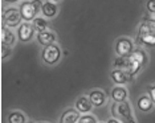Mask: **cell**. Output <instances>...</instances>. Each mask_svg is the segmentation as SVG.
I'll return each instance as SVG.
<instances>
[{
  "label": "cell",
  "instance_id": "cell-18",
  "mask_svg": "<svg viewBox=\"0 0 155 123\" xmlns=\"http://www.w3.org/2000/svg\"><path fill=\"white\" fill-rule=\"evenodd\" d=\"M33 27H35V29H36V32H43V31H47V27H48V23H47V20L43 19V17H35L33 19Z\"/></svg>",
  "mask_w": 155,
  "mask_h": 123
},
{
  "label": "cell",
  "instance_id": "cell-17",
  "mask_svg": "<svg viewBox=\"0 0 155 123\" xmlns=\"http://www.w3.org/2000/svg\"><path fill=\"white\" fill-rule=\"evenodd\" d=\"M111 98L114 102H123L127 99V90L122 86H115L111 91Z\"/></svg>",
  "mask_w": 155,
  "mask_h": 123
},
{
  "label": "cell",
  "instance_id": "cell-12",
  "mask_svg": "<svg viewBox=\"0 0 155 123\" xmlns=\"http://www.w3.org/2000/svg\"><path fill=\"white\" fill-rule=\"evenodd\" d=\"M74 106H76V108L80 112L86 114V112H89L91 108H93V103H91V101H90L89 97H80L76 101Z\"/></svg>",
  "mask_w": 155,
  "mask_h": 123
},
{
  "label": "cell",
  "instance_id": "cell-21",
  "mask_svg": "<svg viewBox=\"0 0 155 123\" xmlns=\"http://www.w3.org/2000/svg\"><path fill=\"white\" fill-rule=\"evenodd\" d=\"M114 65H115V68L125 69V66H126V57H123V56H118V57L114 60Z\"/></svg>",
  "mask_w": 155,
  "mask_h": 123
},
{
  "label": "cell",
  "instance_id": "cell-22",
  "mask_svg": "<svg viewBox=\"0 0 155 123\" xmlns=\"http://www.w3.org/2000/svg\"><path fill=\"white\" fill-rule=\"evenodd\" d=\"M2 52H3V56H2V57L5 60L9 54H11V47H7V45L3 44V45H2Z\"/></svg>",
  "mask_w": 155,
  "mask_h": 123
},
{
  "label": "cell",
  "instance_id": "cell-25",
  "mask_svg": "<svg viewBox=\"0 0 155 123\" xmlns=\"http://www.w3.org/2000/svg\"><path fill=\"white\" fill-rule=\"evenodd\" d=\"M4 2H8V3H15V2H19V0H4Z\"/></svg>",
  "mask_w": 155,
  "mask_h": 123
},
{
  "label": "cell",
  "instance_id": "cell-24",
  "mask_svg": "<svg viewBox=\"0 0 155 123\" xmlns=\"http://www.w3.org/2000/svg\"><path fill=\"white\" fill-rule=\"evenodd\" d=\"M149 95L151 97V99H153V102L155 103V85L150 86V89H149Z\"/></svg>",
  "mask_w": 155,
  "mask_h": 123
},
{
  "label": "cell",
  "instance_id": "cell-14",
  "mask_svg": "<svg viewBox=\"0 0 155 123\" xmlns=\"http://www.w3.org/2000/svg\"><path fill=\"white\" fill-rule=\"evenodd\" d=\"M137 105H138V108L140 111H143V112H149L153 110V107H154V102L153 99H151V97L150 95H142V97H139L138 98V102H137Z\"/></svg>",
  "mask_w": 155,
  "mask_h": 123
},
{
  "label": "cell",
  "instance_id": "cell-16",
  "mask_svg": "<svg viewBox=\"0 0 155 123\" xmlns=\"http://www.w3.org/2000/svg\"><path fill=\"white\" fill-rule=\"evenodd\" d=\"M41 11H43V15L45 17H54L56 15H57V11H58V8H57V5L54 4L53 2H44L43 3V7H41Z\"/></svg>",
  "mask_w": 155,
  "mask_h": 123
},
{
  "label": "cell",
  "instance_id": "cell-20",
  "mask_svg": "<svg viewBox=\"0 0 155 123\" xmlns=\"http://www.w3.org/2000/svg\"><path fill=\"white\" fill-rule=\"evenodd\" d=\"M96 122H97V119L93 115H89V114H84L78 119V123H96Z\"/></svg>",
  "mask_w": 155,
  "mask_h": 123
},
{
  "label": "cell",
  "instance_id": "cell-13",
  "mask_svg": "<svg viewBox=\"0 0 155 123\" xmlns=\"http://www.w3.org/2000/svg\"><path fill=\"white\" fill-rule=\"evenodd\" d=\"M56 40V34L52 31H43V32L37 33V41L43 47H47L49 44H53Z\"/></svg>",
  "mask_w": 155,
  "mask_h": 123
},
{
  "label": "cell",
  "instance_id": "cell-11",
  "mask_svg": "<svg viewBox=\"0 0 155 123\" xmlns=\"http://www.w3.org/2000/svg\"><path fill=\"white\" fill-rule=\"evenodd\" d=\"M89 98H90L91 103H93V106H96V107L104 106L105 102H106V95H105V93L102 90H93V91H90Z\"/></svg>",
  "mask_w": 155,
  "mask_h": 123
},
{
  "label": "cell",
  "instance_id": "cell-26",
  "mask_svg": "<svg viewBox=\"0 0 155 123\" xmlns=\"http://www.w3.org/2000/svg\"><path fill=\"white\" fill-rule=\"evenodd\" d=\"M51 2H60V0H51Z\"/></svg>",
  "mask_w": 155,
  "mask_h": 123
},
{
  "label": "cell",
  "instance_id": "cell-7",
  "mask_svg": "<svg viewBox=\"0 0 155 123\" xmlns=\"http://www.w3.org/2000/svg\"><path fill=\"white\" fill-rule=\"evenodd\" d=\"M36 32L33 24L31 23H23L21 25L17 27V38L21 43H28L33 38V34Z\"/></svg>",
  "mask_w": 155,
  "mask_h": 123
},
{
  "label": "cell",
  "instance_id": "cell-1",
  "mask_svg": "<svg viewBox=\"0 0 155 123\" xmlns=\"http://www.w3.org/2000/svg\"><path fill=\"white\" fill-rule=\"evenodd\" d=\"M135 43L138 45L155 47V20L146 19L138 28V36Z\"/></svg>",
  "mask_w": 155,
  "mask_h": 123
},
{
  "label": "cell",
  "instance_id": "cell-8",
  "mask_svg": "<svg viewBox=\"0 0 155 123\" xmlns=\"http://www.w3.org/2000/svg\"><path fill=\"white\" fill-rule=\"evenodd\" d=\"M134 50V44L133 41L127 37H121L117 40L115 43V52L118 56H123V57H127V56Z\"/></svg>",
  "mask_w": 155,
  "mask_h": 123
},
{
  "label": "cell",
  "instance_id": "cell-3",
  "mask_svg": "<svg viewBox=\"0 0 155 123\" xmlns=\"http://www.w3.org/2000/svg\"><path fill=\"white\" fill-rule=\"evenodd\" d=\"M111 114L114 118H119L121 122H135L133 117V111L129 102H114L111 106Z\"/></svg>",
  "mask_w": 155,
  "mask_h": 123
},
{
  "label": "cell",
  "instance_id": "cell-6",
  "mask_svg": "<svg viewBox=\"0 0 155 123\" xmlns=\"http://www.w3.org/2000/svg\"><path fill=\"white\" fill-rule=\"evenodd\" d=\"M60 57H61V50H60V48L56 44L47 45V47H44L43 52H41V58L48 65H54L56 62H58Z\"/></svg>",
  "mask_w": 155,
  "mask_h": 123
},
{
  "label": "cell",
  "instance_id": "cell-10",
  "mask_svg": "<svg viewBox=\"0 0 155 123\" xmlns=\"http://www.w3.org/2000/svg\"><path fill=\"white\" fill-rule=\"evenodd\" d=\"M80 119V111L77 108H68L61 114L60 122L61 123H76Z\"/></svg>",
  "mask_w": 155,
  "mask_h": 123
},
{
  "label": "cell",
  "instance_id": "cell-9",
  "mask_svg": "<svg viewBox=\"0 0 155 123\" xmlns=\"http://www.w3.org/2000/svg\"><path fill=\"white\" fill-rule=\"evenodd\" d=\"M110 76H111L113 82L117 83V85H123V83H127L133 79V74H130L127 70L121 69V68L114 69Z\"/></svg>",
  "mask_w": 155,
  "mask_h": 123
},
{
  "label": "cell",
  "instance_id": "cell-19",
  "mask_svg": "<svg viewBox=\"0 0 155 123\" xmlns=\"http://www.w3.org/2000/svg\"><path fill=\"white\" fill-rule=\"evenodd\" d=\"M8 121L11 123H24L27 121L25 119V115L20 111H13L8 115Z\"/></svg>",
  "mask_w": 155,
  "mask_h": 123
},
{
  "label": "cell",
  "instance_id": "cell-23",
  "mask_svg": "<svg viewBox=\"0 0 155 123\" xmlns=\"http://www.w3.org/2000/svg\"><path fill=\"white\" fill-rule=\"evenodd\" d=\"M146 7H147V9H149V12L155 13V0H149Z\"/></svg>",
  "mask_w": 155,
  "mask_h": 123
},
{
  "label": "cell",
  "instance_id": "cell-5",
  "mask_svg": "<svg viewBox=\"0 0 155 123\" xmlns=\"http://www.w3.org/2000/svg\"><path fill=\"white\" fill-rule=\"evenodd\" d=\"M21 12L20 8H15V7H9L5 8L3 11V25L8 27V28H13V27H19L21 23Z\"/></svg>",
  "mask_w": 155,
  "mask_h": 123
},
{
  "label": "cell",
  "instance_id": "cell-15",
  "mask_svg": "<svg viewBox=\"0 0 155 123\" xmlns=\"http://www.w3.org/2000/svg\"><path fill=\"white\" fill-rule=\"evenodd\" d=\"M15 41H16V37H15V34L12 33V31L9 29L8 27L3 25V28H2V43L4 45H7V47L12 48V45L15 44Z\"/></svg>",
  "mask_w": 155,
  "mask_h": 123
},
{
  "label": "cell",
  "instance_id": "cell-4",
  "mask_svg": "<svg viewBox=\"0 0 155 123\" xmlns=\"http://www.w3.org/2000/svg\"><path fill=\"white\" fill-rule=\"evenodd\" d=\"M43 2L41 0H32V2H23L20 4V12H21L23 20L25 21H33L38 11H41Z\"/></svg>",
  "mask_w": 155,
  "mask_h": 123
},
{
  "label": "cell",
  "instance_id": "cell-2",
  "mask_svg": "<svg viewBox=\"0 0 155 123\" xmlns=\"http://www.w3.org/2000/svg\"><path fill=\"white\" fill-rule=\"evenodd\" d=\"M147 62V54L143 49L137 48L126 57V66L125 70H127L130 74L135 76L140 69L143 68V65Z\"/></svg>",
  "mask_w": 155,
  "mask_h": 123
}]
</instances>
